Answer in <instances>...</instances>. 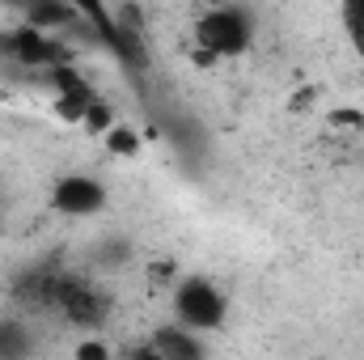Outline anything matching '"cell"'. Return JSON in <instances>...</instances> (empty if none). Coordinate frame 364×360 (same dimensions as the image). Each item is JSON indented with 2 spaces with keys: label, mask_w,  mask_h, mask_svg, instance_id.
Listing matches in <instances>:
<instances>
[{
  "label": "cell",
  "mask_w": 364,
  "mask_h": 360,
  "mask_svg": "<svg viewBox=\"0 0 364 360\" xmlns=\"http://www.w3.org/2000/svg\"><path fill=\"white\" fill-rule=\"evenodd\" d=\"M174 309H178V322L191 331H216L225 322V297L208 284V280H182L178 292H174Z\"/></svg>",
  "instance_id": "1"
},
{
  "label": "cell",
  "mask_w": 364,
  "mask_h": 360,
  "mask_svg": "<svg viewBox=\"0 0 364 360\" xmlns=\"http://www.w3.org/2000/svg\"><path fill=\"white\" fill-rule=\"evenodd\" d=\"M195 38L203 51H212L216 60L220 55H242L250 47V26L237 9H212L203 13V21L195 26Z\"/></svg>",
  "instance_id": "2"
},
{
  "label": "cell",
  "mask_w": 364,
  "mask_h": 360,
  "mask_svg": "<svg viewBox=\"0 0 364 360\" xmlns=\"http://www.w3.org/2000/svg\"><path fill=\"white\" fill-rule=\"evenodd\" d=\"M60 314L68 318V322H77V327H102L106 322V314H110V301L85 284V280H77V275H64L60 280Z\"/></svg>",
  "instance_id": "3"
},
{
  "label": "cell",
  "mask_w": 364,
  "mask_h": 360,
  "mask_svg": "<svg viewBox=\"0 0 364 360\" xmlns=\"http://www.w3.org/2000/svg\"><path fill=\"white\" fill-rule=\"evenodd\" d=\"M51 208L64 212V216H93V212L106 208V191H102L93 179H85V174H68V179L55 182Z\"/></svg>",
  "instance_id": "4"
},
{
  "label": "cell",
  "mask_w": 364,
  "mask_h": 360,
  "mask_svg": "<svg viewBox=\"0 0 364 360\" xmlns=\"http://www.w3.org/2000/svg\"><path fill=\"white\" fill-rule=\"evenodd\" d=\"M9 51L21 60V64H47V68H60V64H68V51L51 38V34H38V30H30V26H21V30H13V38H9Z\"/></svg>",
  "instance_id": "5"
},
{
  "label": "cell",
  "mask_w": 364,
  "mask_h": 360,
  "mask_svg": "<svg viewBox=\"0 0 364 360\" xmlns=\"http://www.w3.org/2000/svg\"><path fill=\"white\" fill-rule=\"evenodd\" d=\"M153 352L161 360H203L199 344H195L182 327H161V331L153 335Z\"/></svg>",
  "instance_id": "6"
},
{
  "label": "cell",
  "mask_w": 364,
  "mask_h": 360,
  "mask_svg": "<svg viewBox=\"0 0 364 360\" xmlns=\"http://www.w3.org/2000/svg\"><path fill=\"white\" fill-rule=\"evenodd\" d=\"M26 17H30V30L51 34V38H55V30H64V26L81 21V13H77V9H68V4H30V9H26Z\"/></svg>",
  "instance_id": "7"
},
{
  "label": "cell",
  "mask_w": 364,
  "mask_h": 360,
  "mask_svg": "<svg viewBox=\"0 0 364 360\" xmlns=\"http://www.w3.org/2000/svg\"><path fill=\"white\" fill-rule=\"evenodd\" d=\"M47 77H51V85H55V97H97L93 85L73 68V64H60V68H51Z\"/></svg>",
  "instance_id": "8"
},
{
  "label": "cell",
  "mask_w": 364,
  "mask_h": 360,
  "mask_svg": "<svg viewBox=\"0 0 364 360\" xmlns=\"http://www.w3.org/2000/svg\"><path fill=\"white\" fill-rule=\"evenodd\" d=\"M343 30H348V38H352V51L364 60V0L343 4Z\"/></svg>",
  "instance_id": "9"
},
{
  "label": "cell",
  "mask_w": 364,
  "mask_h": 360,
  "mask_svg": "<svg viewBox=\"0 0 364 360\" xmlns=\"http://www.w3.org/2000/svg\"><path fill=\"white\" fill-rule=\"evenodd\" d=\"M106 149H110V153H119V157H136V149H140V136H136L132 127L114 123V127L106 132Z\"/></svg>",
  "instance_id": "10"
},
{
  "label": "cell",
  "mask_w": 364,
  "mask_h": 360,
  "mask_svg": "<svg viewBox=\"0 0 364 360\" xmlns=\"http://www.w3.org/2000/svg\"><path fill=\"white\" fill-rule=\"evenodd\" d=\"M97 97H55V115L64 119V123H85V115H90V106Z\"/></svg>",
  "instance_id": "11"
},
{
  "label": "cell",
  "mask_w": 364,
  "mask_h": 360,
  "mask_svg": "<svg viewBox=\"0 0 364 360\" xmlns=\"http://www.w3.org/2000/svg\"><path fill=\"white\" fill-rule=\"evenodd\" d=\"M326 123L339 127V132H364V110L360 106H339V110L326 115Z\"/></svg>",
  "instance_id": "12"
},
{
  "label": "cell",
  "mask_w": 364,
  "mask_h": 360,
  "mask_svg": "<svg viewBox=\"0 0 364 360\" xmlns=\"http://www.w3.org/2000/svg\"><path fill=\"white\" fill-rule=\"evenodd\" d=\"M85 127H90L93 136H106L110 127H114V115H110V106L106 102H93L90 115H85Z\"/></svg>",
  "instance_id": "13"
},
{
  "label": "cell",
  "mask_w": 364,
  "mask_h": 360,
  "mask_svg": "<svg viewBox=\"0 0 364 360\" xmlns=\"http://www.w3.org/2000/svg\"><path fill=\"white\" fill-rule=\"evenodd\" d=\"M73 360H110V348L102 339H81V348H77Z\"/></svg>",
  "instance_id": "14"
},
{
  "label": "cell",
  "mask_w": 364,
  "mask_h": 360,
  "mask_svg": "<svg viewBox=\"0 0 364 360\" xmlns=\"http://www.w3.org/2000/svg\"><path fill=\"white\" fill-rule=\"evenodd\" d=\"M136 360H161V356H157L153 348H144V352H136Z\"/></svg>",
  "instance_id": "15"
}]
</instances>
